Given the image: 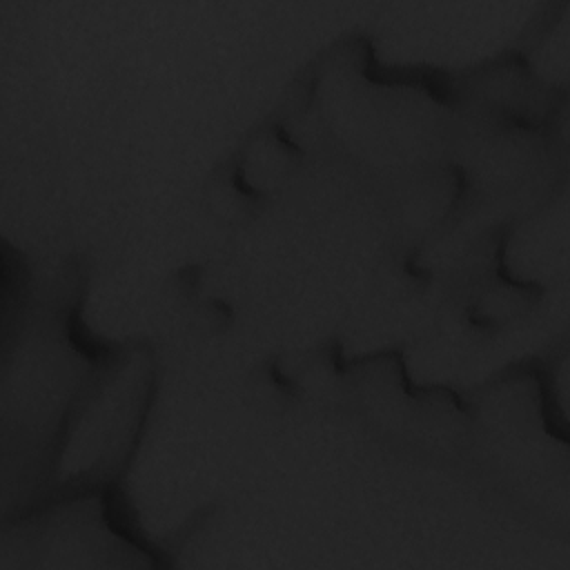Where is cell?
Masks as SVG:
<instances>
[{"label":"cell","instance_id":"6da1fadb","mask_svg":"<svg viewBox=\"0 0 570 570\" xmlns=\"http://www.w3.org/2000/svg\"><path fill=\"white\" fill-rule=\"evenodd\" d=\"M147 396L149 365L140 352L102 356L67 425L45 501L100 490L120 472L140 430Z\"/></svg>","mask_w":570,"mask_h":570},{"label":"cell","instance_id":"7a4b0ae2","mask_svg":"<svg viewBox=\"0 0 570 570\" xmlns=\"http://www.w3.org/2000/svg\"><path fill=\"white\" fill-rule=\"evenodd\" d=\"M100 490L51 497L13 519L7 537L20 568H140L145 550L116 530Z\"/></svg>","mask_w":570,"mask_h":570}]
</instances>
